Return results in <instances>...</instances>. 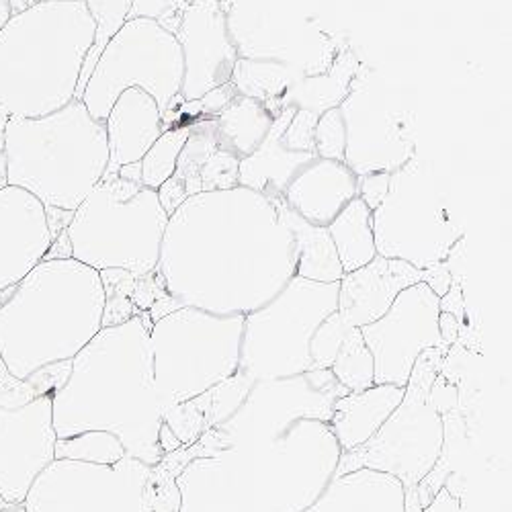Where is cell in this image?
<instances>
[{
	"mask_svg": "<svg viewBox=\"0 0 512 512\" xmlns=\"http://www.w3.org/2000/svg\"><path fill=\"white\" fill-rule=\"evenodd\" d=\"M156 275L177 306L246 316L295 277V240L261 193H197L168 218Z\"/></svg>",
	"mask_w": 512,
	"mask_h": 512,
	"instance_id": "obj_1",
	"label": "cell"
},
{
	"mask_svg": "<svg viewBox=\"0 0 512 512\" xmlns=\"http://www.w3.org/2000/svg\"><path fill=\"white\" fill-rule=\"evenodd\" d=\"M340 455L328 422L302 418L279 435L187 461L175 476L179 512H304L334 478Z\"/></svg>",
	"mask_w": 512,
	"mask_h": 512,
	"instance_id": "obj_2",
	"label": "cell"
},
{
	"mask_svg": "<svg viewBox=\"0 0 512 512\" xmlns=\"http://www.w3.org/2000/svg\"><path fill=\"white\" fill-rule=\"evenodd\" d=\"M150 328V316L138 312L121 324L103 326L72 359L68 379L52 396L58 439L107 431L127 455L150 467L164 459Z\"/></svg>",
	"mask_w": 512,
	"mask_h": 512,
	"instance_id": "obj_3",
	"label": "cell"
},
{
	"mask_svg": "<svg viewBox=\"0 0 512 512\" xmlns=\"http://www.w3.org/2000/svg\"><path fill=\"white\" fill-rule=\"evenodd\" d=\"M101 273L76 259L37 263L0 306V359L17 379L72 361L103 328Z\"/></svg>",
	"mask_w": 512,
	"mask_h": 512,
	"instance_id": "obj_4",
	"label": "cell"
},
{
	"mask_svg": "<svg viewBox=\"0 0 512 512\" xmlns=\"http://www.w3.org/2000/svg\"><path fill=\"white\" fill-rule=\"evenodd\" d=\"M95 39L84 0H44L0 31V107L11 117H44L74 101Z\"/></svg>",
	"mask_w": 512,
	"mask_h": 512,
	"instance_id": "obj_5",
	"label": "cell"
},
{
	"mask_svg": "<svg viewBox=\"0 0 512 512\" xmlns=\"http://www.w3.org/2000/svg\"><path fill=\"white\" fill-rule=\"evenodd\" d=\"M7 183L46 209L74 213L105 177V121L74 99L44 117H9L5 127Z\"/></svg>",
	"mask_w": 512,
	"mask_h": 512,
	"instance_id": "obj_6",
	"label": "cell"
},
{
	"mask_svg": "<svg viewBox=\"0 0 512 512\" xmlns=\"http://www.w3.org/2000/svg\"><path fill=\"white\" fill-rule=\"evenodd\" d=\"M158 191L103 177L66 228L70 256L95 271L119 269L134 279L156 273L168 224Z\"/></svg>",
	"mask_w": 512,
	"mask_h": 512,
	"instance_id": "obj_7",
	"label": "cell"
},
{
	"mask_svg": "<svg viewBox=\"0 0 512 512\" xmlns=\"http://www.w3.org/2000/svg\"><path fill=\"white\" fill-rule=\"evenodd\" d=\"M377 254L420 271L447 261L465 238L451 181L429 158L414 156L392 173L388 195L371 211Z\"/></svg>",
	"mask_w": 512,
	"mask_h": 512,
	"instance_id": "obj_8",
	"label": "cell"
},
{
	"mask_svg": "<svg viewBox=\"0 0 512 512\" xmlns=\"http://www.w3.org/2000/svg\"><path fill=\"white\" fill-rule=\"evenodd\" d=\"M447 351H424L412 369L400 406L359 449L340 455L336 474L359 467L398 478L406 492V512H420L418 486L433 472L445 443V416L433 396V383L443 371Z\"/></svg>",
	"mask_w": 512,
	"mask_h": 512,
	"instance_id": "obj_9",
	"label": "cell"
},
{
	"mask_svg": "<svg viewBox=\"0 0 512 512\" xmlns=\"http://www.w3.org/2000/svg\"><path fill=\"white\" fill-rule=\"evenodd\" d=\"M244 314L179 306L152 322L150 347L160 410L203 396L228 381L240 363Z\"/></svg>",
	"mask_w": 512,
	"mask_h": 512,
	"instance_id": "obj_10",
	"label": "cell"
},
{
	"mask_svg": "<svg viewBox=\"0 0 512 512\" xmlns=\"http://www.w3.org/2000/svg\"><path fill=\"white\" fill-rule=\"evenodd\" d=\"M336 310L338 283H316L295 275L269 304L244 316L236 377L250 388L256 381L316 371L310 340Z\"/></svg>",
	"mask_w": 512,
	"mask_h": 512,
	"instance_id": "obj_11",
	"label": "cell"
},
{
	"mask_svg": "<svg viewBox=\"0 0 512 512\" xmlns=\"http://www.w3.org/2000/svg\"><path fill=\"white\" fill-rule=\"evenodd\" d=\"M183 54L173 33L156 21L127 19L101 54L80 101L89 113L105 121L117 97L127 89L148 93L166 121L181 103Z\"/></svg>",
	"mask_w": 512,
	"mask_h": 512,
	"instance_id": "obj_12",
	"label": "cell"
},
{
	"mask_svg": "<svg viewBox=\"0 0 512 512\" xmlns=\"http://www.w3.org/2000/svg\"><path fill=\"white\" fill-rule=\"evenodd\" d=\"M347 392L349 390L340 386L330 369L256 381L226 420L211 426L191 447H181L164 455L160 463L179 474L193 457L211 455L236 443L279 435L302 418L328 422L334 402Z\"/></svg>",
	"mask_w": 512,
	"mask_h": 512,
	"instance_id": "obj_13",
	"label": "cell"
},
{
	"mask_svg": "<svg viewBox=\"0 0 512 512\" xmlns=\"http://www.w3.org/2000/svg\"><path fill=\"white\" fill-rule=\"evenodd\" d=\"M340 113L347 127L345 164L357 177L396 173L416 156L418 97L406 82L361 62Z\"/></svg>",
	"mask_w": 512,
	"mask_h": 512,
	"instance_id": "obj_14",
	"label": "cell"
},
{
	"mask_svg": "<svg viewBox=\"0 0 512 512\" xmlns=\"http://www.w3.org/2000/svg\"><path fill=\"white\" fill-rule=\"evenodd\" d=\"M222 7L242 60L277 62L314 76L345 50L312 0H222Z\"/></svg>",
	"mask_w": 512,
	"mask_h": 512,
	"instance_id": "obj_15",
	"label": "cell"
},
{
	"mask_svg": "<svg viewBox=\"0 0 512 512\" xmlns=\"http://www.w3.org/2000/svg\"><path fill=\"white\" fill-rule=\"evenodd\" d=\"M150 476L152 467L132 455L111 465L54 459L23 506L27 512H148Z\"/></svg>",
	"mask_w": 512,
	"mask_h": 512,
	"instance_id": "obj_16",
	"label": "cell"
},
{
	"mask_svg": "<svg viewBox=\"0 0 512 512\" xmlns=\"http://www.w3.org/2000/svg\"><path fill=\"white\" fill-rule=\"evenodd\" d=\"M441 297L426 285L414 283L398 293L379 320L361 326L365 345L373 357L375 383L406 388L416 359L429 349L449 353L439 332Z\"/></svg>",
	"mask_w": 512,
	"mask_h": 512,
	"instance_id": "obj_17",
	"label": "cell"
},
{
	"mask_svg": "<svg viewBox=\"0 0 512 512\" xmlns=\"http://www.w3.org/2000/svg\"><path fill=\"white\" fill-rule=\"evenodd\" d=\"M52 396L25 406H0V494L23 504L37 476L56 459Z\"/></svg>",
	"mask_w": 512,
	"mask_h": 512,
	"instance_id": "obj_18",
	"label": "cell"
},
{
	"mask_svg": "<svg viewBox=\"0 0 512 512\" xmlns=\"http://www.w3.org/2000/svg\"><path fill=\"white\" fill-rule=\"evenodd\" d=\"M183 54L181 101H195L230 82L238 52L232 44L222 0H189L177 31Z\"/></svg>",
	"mask_w": 512,
	"mask_h": 512,
	"instance_id": "obj_19",
	"label": "cell"
},
{
	"mask_svg": "<svg viewBox=\"0 0 512 512\" xmlns=\"http://www.w3.org/2000/svg\"><path fill=\"white\" fill-rule=\"evenodd\" d=\"M54 240L44 205L19 187L0 189V291L44 261Z\"/></svg>",
	"mask_w": 512,
	"mask_h": 512,
	"instance_id": "obj_20",
	"label": "cell"
},
{
	"mask_svg": "<svg viewBox=\"0 0 512 512\" xmlns=\"http://www.w3.org/2000/svg\"><path fill=\"white\" fill-rule=\"evenodd\" d=\"M420 281H424V271L377 254L371 263L345 273L338 281L336 312L351 326H367L388 312L400 291Z\"/></svg>",
	"mask_w": 512,
	"mask_h": 512,
	"instance_id": "obj_21",
	"label": "cell"
},
{
	"mask_svg": "<svg viewBox=\"0 0 512 512\" xmlns=\"http://www.w3.org/2000/svg\"><path fill=\"white\" fill-rule=\"evenodd\" d=\"M357 197V175L336 160L316 158L283 193L289 209L306 222L328 228L332 220Z\"/></svg>",
	"mask_w": 512,
	"mask_h": 512,
	"instance_id": "obj_22",
	"label": "cell"
},
{
	"mask_svg": "<svg viewBox=\"0 0 512 512\" xmlns=\"http://www.w3.org/2000/svg\"><path fill=\"white\" fill-rule=\"evenodd\" d=\"M105 130L109 146L105 177H115L121 166L140 162L162 136V113L148 93L127 89L113 103L105 119Z\"/></svg>",
	"mask_w": 512,
	"mask_h": 512,
	"instance_id": "obj_23",
	"label": "cell"
},
{
	"mask_svg": "<svg viewBox=\"0 0 512 512\" xmlns=\"http://www.w3.org/2000/svg\"><path fill=\"white\" fill-rule=\"evenodd\" d=\"M295 109H283L275 119L267 140L250 156L240 160L238 185L261 193L269 199H281L289 183L314 162V152H300L285 144L283 132Z\"/></svg>",
	"mask_w": 512,
	"mask_h": 512,
	"instance_id": "obj_24",
	"label": "cell"
},
{
	"mask_svg": "<svg viewBox=\"0 0 512 512\" xmlns=\"http://www.w3.org/2000/svg\"><path fill=\"white\" fill-rule=\"evenodd\" d=\"M304 512H406V492L398 478L359 467L334 476Z\"/></svg>",
	"mask_w": 512,
	"mask_h": 512,
	"instance_id": "obj_25",
	"label": "cell"
},
{
	"mask_svg": "<svg viewBox=\"0 0 512 512\" xmlns=\"http://www.w3.org/2000/svg\"><path fill=\"white\" fill-rule=\"evenodd\" d=\"M404 390L406 388L394 386V383H375L367 390L340 396L328 420L340 451L349 453L365 445L400 406Z\"/></svg>",
	"mask_w": 512,
	"mask_h": 512,
	"instance_id": "obj_26",
	"label": "cell"
},
{
	"mask_svg": "<svg viewBox=\"0 0 512 512\" xmlns=\"http://www.w3.org/2000/svg\"><path fill=\"white\" fill-rule=\"evenodd\" d=\"M279 216L295 240V275L316 283H338L345 277L328 228L314 226L297 216L283 199H273Z\"/></svg>",
	"mask_w": 512,
	"mask_h": 512,
	"instance_id": "obj_27",
	"label": "cell"
},
{
	"mask_svg": "<svg viewBox=\"0 0 512 512\" xmlns=\"http://www.w3.org/2000/svg\"><path fill=\"white\" fill-rule=\"evenodd\" d=\"M359 66L361 60L355 54V50L345 48L324 74L306 76L304 80L297 82L293 89H289L281 99L279 109L308 111L320 117L322 113L340 107V103L345 101L349 93V87Z\"/></svg>",
	"mask_w": 512,
	"mask_h": 512,
	"instance_id": "obj_28",
	"label": "cell"
},
{
	"mask_svg": "<svg viewBox=\"0 0 512 512\" xmlns=\"http://www.w3.org/2000/svg\"><path fill=\"white\" fill-rule=\"evenodd\" d=\"M218 148L213 117L191 121V134L181 150L175 173L158 189V199L168 216H173L189 197L201 193V173Z\"/></svg>",
	"mask_w": 512,
	"mask_h": 512,
	"instance_id": "obj_29",
	"label": "cell"
},
{
	"mask_svg": "<svg viewBox=\"0 0 512 512\" xmlns=\"http://www.w3.org/2000/svg\"><path fill=\"white\" fill-rule=\"evenodd\" d=\"M275 119L263 103L238 95L218 117H213V134L222 150L242 160L267 140Z\"/></svg>",
	"mask_w": 512,
	"mask_h": 512,
	"instance_id": "obj_30",
	"label": "cell"
},
{
	"mask_svg": "<svg viewBox=\"0 0 512 512\" xmlns=\"http://www.w3.org/2000/svg\"><path fill=\"white\" fill-rule=\"evenodd\" d=\"M328 232L345 273L365 267L377 256L371 209L359 197L338 213L328 226Z\"/></svg>",
	"mask_w": 512,
	"mask_h": 512,
	"instance_id": "obj_31",
	"label": "cell"
},
{
	"mask_svg": "<svg viewBox=\"0 0 512 512\" xmlns=\"http://www.w3.org/2000/svg\"><path fill=\"white\" fill-rule=\"evenodd\" d=\"M306 74L277 62H256L238 58L230 82L242 97L263 103L275 117L281 115L279 103L289 89L304 80Z\"/></svg>",
	"mask_w": 512,
	"mask_h": 512,
	"instance_id": "obj_32",
	"label": "cell"
},
{
	"mask_svg": "<svg viewBox=\"0 0 512 512\" xmlns=\"http://www.w3.org/2000/svg\"><path fill=\"white\" fill-rule=\"evenodd\" d=\"M84 3H87V9L95 21V39H93V46H91L87 58H84V64L80 70L78 87H76V95H74V99H78V101L84 93V87H87V82H89L101 54L109 46V41L125 25L127 17H130V9H132L134 0H84Z\"/></svg>",
	"mask_w": 512,
	"mask_h": 512,
	"instance_id": "obj_33",
	"label": "cell"
},
{
	"mask_svg": "<svg viewBox=\"0 0 512 512\" xmlns=\"http://www.w3.org/2000/svg\"><path fill=\"white\" fill-rule=\"evenodd\" d=\"M330 371L340 386L349 392H361L375 386L373 357L365 345L361 328L351 326L347 330Z\"/></svg>",
	"mask_w": 512,
	"mask_h": 512,
	"instance_id": "obj_34",
	"label": "cell"
},
{
	"mask_svg": "<svg viewBox=\"0 0 512 512\" xmlns=\"http://www.w3.org/2000/svg\"><path fill=\"white\" fill-rule=\"evenodd\" d=\"M191 134V123H177L162 132L154 146L140 160L142 164V185L158 191L170 177H173L181 150Z\"/></svg>",
	"mask_w": 512,
	"mask_h": 512,
	"instance_id": "obj_35",
	"label": "cell"
},
{
	"mask_svg": "<svg viewBox=\"0 0 512 512\" xmlns=\"http://www.w3.org/2000/svg\"><path fill=\"white\" fill-rule=\"evenodd\" d=\"M125 455L121 441L107 431H87L56 441V459L111 465L121 461Z\"/></svg>",
	"mask_w": 512,
	"mask_h": 512,
	"instance_id": "obj_36",
	"label": "cell"
},
{
	"mask_svg": "<svg viewBox=\"0 0 512 512\" xmlns=\"http://www.w3.org/2000/svg\"><path fill=\"white\" fill-rule=\"evenodd\" d=\"M312 144L318 158L345 162L347 127L340 107H334L318 117L312 132Z\"/></svg>",
	"mask_w": 512,
	"mask_h": 512,
	"instance_id": "obj_37",
	"label": "cell"
},
{
	"mask_svg": "<svg viewBox=\"0 0 512 512\" xmlns=\"http://www.w3.org/2000/svg\"><path fill=\"white\" fill-rule=\"evenodd\" d=\"M351 324H347L340 318L338 312H332L314 332L310 340V357L314 363V369H330L334 363V357L338 353L340 343L347 334Z\"/></svg>",
	"mask_w": 512,
	"mask_h": 512,
	"instance_id": "obj_38",
	"label": "cell"
},
{
	"mask_svg": "<svg viewBox=\"0 0 512 512\" xmlns=\"http://www.w3.org/2000/svg\"><path fill=\"white\" fill-rule=\"evenodd\" d=\"M187 7H189V0H134L130 17L127 19H136V17L152 19L168 33L177 35Z\"/></svg>",
	"mask_w": 512,
	"mask_h": 512,
	"instance_id": "obj_39",
	"label": "cell"
},
{
	"mask_svg": "<svg viewBox=\"0 0 512 512\" xmlns=\"http://www.w3.org/2000/svg\"><path fill=\"white\" fill-rule=\"evenodd\" d=\"M316 121H318V117L314 113L293 111V115L285 127V132H283L285 144L293 150H300V152H314L312 132H314Z\"/></svg>",
	"mask_w": 512,
	"mask_h": 512,
	"instance_id": "obj_40",
	"label": "cell"
},
{
	"mask_svg": "<svg viewBox=\"0 0 512 512\" xmlns=\"http://www.w3.org/2000/svg\"><path fill=\"white\" fill-rule=\"evenodd\" d=\"M392 173H369L357 177V197L373 211L388 195Z\"/></svg>",
	"mask_w": 512,
	"mask_h": 512,
	"instance_id": "obj_41",
	"label": "cell"
},
{
	"mask_svg": "<svg viewBox=\"0 0 512 512\" xmlns=\"http://www.w3.org/2000/svg\"><path fill=\"white\" fill-rule=\"evenodd\" d=\"M441 312H447L457 318L459 324H463L465 316V293H463V283L459 279H453L449 291L439 300Z\"/></svg>",
	"mask_w": 512,
	"mask_h": 512,
	"instance_id": "obj_42",
	"label": "cell"
},
{
	"mask_svg": "<svg viewBox=\"0 0 512 512\" xmlns=\"http://www.w3.org/2000/svg\"><path fill=\"white\" fill-rule=\"evenodd\" d=\"M422 283H426L439 297H443L449 291L451 283H453V277L449 273L447 263L435 265L431 269H424V281Z\"/></svg>",
	"mask_w": 512,
	"mask_h": 512,
	"instance_id": "obj_43",
	"label": "cell"
},
{
	"mask_svg": "<svg viewBox=\"0 0 512 512\" xmlns=\"http://www.w3.org/2000/svg\"><path fill=\"white\" fill-rule=\"evenodd\" d=\"M420 512H461V500L453 490L447 486H441L439 492L433 496V500L426 504Z\"/></svg>",
	"mask_w": 512,
	"mask_h": 512,
	"instance_id": "obj_44",
	"label": "cell"
},
{
	"mask_svg": "<svg viewBox=\"0 0 512 512\" xmlns=\"http://www.w3.org/2000/svg\"><path fill=\"white\" fill-rule=\"evenodd\" d=\"M439 332H441L443 343L449 345V347H453V345L457 343V338H459L461 324L457 322L455 316H451V314H447V312H441V314H439Z\"/></svg>",
	"mask_w": 512,
	"mask_h": 512,
	"instance_id": "obj_45",
	"label": "cell"
},
{
	"mask_svg": "<svg viewBox=\"0 0 512 512\" xmlns=\"http://www.w3.org/2000/svg\"><path fill=\"white\" fill-rule=\"evenodd\" d=\"M9 111L0 107V189H5L7 183V158H5V127L9 121Z\"/></svg>",
	"mask_w": 512,
	"mask_h": 512,
	"instance_id": "obj_46",
	"label": "cell"
},
{
	"mask_svg": "<svg viewBox=\"0 0 512 512\" xmlns=\"http://www.w3.org/2000/svg\"><path fill=\"white\" fill-rule=\"evenodd\" d=\"M117 177L125 179V181H134V183H142V164L140 162H132L125 164L117 170Z\"/></svg>",
	"mask_w": 512,
	"mask_h": 512,
	"instance_id": "obj_47",
	"label": "cell"
},
{
	"mask_svg": "<svg viewBox=\"0 0 512 512\" xmlns=\"http://www.w3.org/2000/svg\"><path fill=\"white\" fill-rule=\"evenodd\" d=\"M13 17L11 11V0H0V31L5 29V25L9 23V19Z\"/></svg>",
	"mask_w": 512,
	"mask_h": 512,
	"instance_id": "obj_48",
	"label": "cell"
},
{
	"mask_svg": "<svg viewBox=\"0 0 512 512\" xmlns=\"http://www.w3.org/2000/svg\"><path fill=\"white\" fill-rule=\"evenodd\" d=\"M13 504L11 502H7L5 500V496L3 494H0V512H5V510H9Z\"/></svg>",
	"mask_w": 512,
	"mask_h": 512,
	"instance_id": "obj_49",
	"label": "cell"
},
{
	"mask_svg": "<svg viewBox=\"0 0 512 512\" xmlns=\"http://www.w3.org/2000/svg\"><path fill=\"white\" fill-rule=\"evenodd\" d=\"M5 512H27V508L23 506V504H13L9 510H5Z\"/></svg>",
	"mask_w": 512,
	"mask_h": 512,
	"instance_id": "obj_50",
	"label": "cell"
},
{
	"mask_svg": "<svg viewBox=\"0 0 512 512\" xmlns=\"http://www.w3.org/2000/svg\"><path fill=\"white\" fill-rule=\"evenodd\" d=\"M35 3H44V0H35Z\"/></svg>",
	"mask_w": 512,
	"mask_h": 512,
	"instance_id": "obj_51",
	"label": "cell"
}]
</instances>
